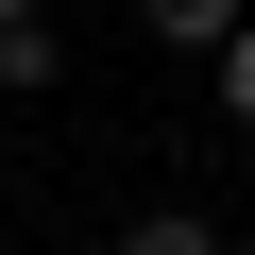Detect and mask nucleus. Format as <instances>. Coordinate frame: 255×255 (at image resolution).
I'll return each instance as SVG.
<instances>
[{
	"label": "nucleus",
	"instance_id": "nucleus-1",
	"mask_svg": "<svg viewBox=\"0 0 255 255\" xmlns=\"http://www.w3.org/2000/svg\"><path fill=\"white\" fill-rule=\"evenodd\" d=\"M51 68H68V51H51V17H0V85H17V102H34Z\"/></svg>",
	"mask_w": 255,
	"mask_h": 255
},
{
	"label": "nucleus",
	"instance_id": "nucleus-2",
	"mask_svg": "<svg viewBox=\"0 0 255 255\" xmlns=\"http://www.w3.org/2000/svg\"><path fill=\"white\" fill-rule=\"evenodd\" d=\"M153 34H170V51H221V34H238V0H153Z\"/></svg>",
	"mask_w": 255,
	"mask_h": 255
},
{
	"label": "nucleus",
	"instance_id": "nucleus-3",
	"mask_svg": "<svg viewBox=\"0 0 255 255\" xmlns=\"http://www.w3.org/2000/svg\"><path fill=\"white\" fill-rule=\"evenodd\" d=\"M221 119L255 136V0H238V34H221Z\"/></svg>",
	"mask_w": 255,
	"mask_h": 255
},
{
	"label": "nucleus",
	"instance_id": "nucleus-4",
	"mask_svg": "<svg viewBox=\"0 0 255 255\" xmlns=\"http://www.w3.org/2000/svg\"><path fill=\"white\" fill-rule=\"evenodd\" d=\"M119 255H221V221H187V204H153V221L119 238Z\"/></svg>",
	"mask_w": 255,
	"mask_h": 255
},
{
	"label": "nucleus",
	"instance_id": "nucleus-5",
	"mask_svg": "<svg viewBox=\"0 0 255 255\" xmlns=\"http://www.w3.org/2000/svg\"><path fill=\"white\" fill-rule=\"evenodd\" d=\"M0 17H34V0H0Z\"/></svg>",
	"mask_w": 255,
	"mask_h": 255
}]
</instances>
